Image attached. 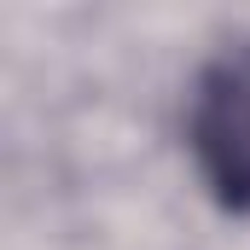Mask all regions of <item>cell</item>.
Wrapping results in <instances>:
<instances>
[{"label":"cell","instance_id":"6da1fadb","mask_svg":"<svg viewBox=\"0 0 250 250\" xmlns=\"http://www.w3.org/2000/svg\"><path fill=\"white\" fill-rule=\"evenodd\" d=\"M192 157L227 209H250V47L221 53L192 93Z\"/></svg>","mask_w":250,"mask_h":250}]
</instances>
